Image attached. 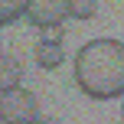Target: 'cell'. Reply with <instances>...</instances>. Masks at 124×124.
<instances>
[{"instance_id":"1","label":"cell","mask_w":124,"mask_h":124,"mask_svg":"<svg viewBox=\"0 0 124 124\" xmlns=\"http://www.w3.org/2000/svg\"><path fill=\"white\" fill-rule=\"evenodd\" d=\"M75 85L95 101L124 95V43L92 39L75 56Z\"/></svg>"},{"instance_id":"2","label":"cell","mask_w":124,"mask_h":124,"mask_svg":"<svg viewBox=\"0 0 124 124\" xmlns=\"http://www.w3.org/2000/svg\"><path fill=\"white\" fill-rule=\"evenodd\" d=\"M0 118H3V124H33L39 118L36 95L20 88V85L3 88V95H0Z\"/></svg>"},{"instance_id":"3","label":"cell","mask_w":124,"mask_h":124,"mask_svg":"<svg viewBox=\"0 0 124 124\" xmlns=\"http://www.w3.org/2000/svg\"><path fill=\"white\" fill-rule=\"evenodd\" d=\"M69 16V0H30L26 3V20L36 30H49V26H62Z\"/></svg>"},{"instance_id":"4","label":"cell","mask_w":124,"mask_h":124,"mask_svg":"<svg viewBox=\"0 0 124 124\" xmlns=\"http://www.w3.org/2000/svg\"><path fill=\"white\" fill-rule=\"evenodd\" d=\"M33 56H36L39 69H59L62 65V43H56V39H39Z\"/></svg>"},{"instance_id":"5","label":"cell","mask_w":124,"mask_h":124,"mask_svg":"<svg viewBox=\"0 0 124 124\" xmlns=\"http://www.w3.org/2000/svg\"><path fill=\"white\" fill-rule=\"evenodd\" d=\"M20 78H23V65H20L13 56H3V65H0V85H3V88H16Z\"/></svg>"},{"instance_id":"6","label":"cell","mask_w":124,"mask_h":124,"mask_svg":"<svg viewBox=\"0 0 124 124\" xmlns=\"http://www.w3.org/2000/svg\"><path fill=\"white\" fill-rule=\"evenodd\" d=\"M26 3H30V0H0V23H3V26H13L26 13Z\"/></svg>"},{"instance_id":"7","label":"cell","mask_w":124,"mask_h":124,"mask_svg":"<svg viewBox=\"0 0 124 124\" xmlns=\"http://www.w3.org/2000/svg\"><path fill=\"white\" fill-rule=\"evenodd\" d=\"M98 13V0H69V16L75 20H92Z\"/></svg>"},{"instance_id":"8","label":"cell","mask_w":124,"mask_h":124,"mask_svg":"<svg viewBox=\"0 0 124 124\" xmlns=\"http://www.w3.org/2000/svg\"><path fill=\"white\" fill-rule=\"evenodd\" d=\"M39 33H43V39H56V43H62V33H65V30H62V26H49V30H39Z\"/></svg>"},{"instance_id":"9","label":"cell","mask_w":124,"mask_h":124,"mask_svg":"<svg viewBox=\"0 0 124 124\" xmlns=\"http://www.w3.org/2000/svg\"><path fill=\"white\" fill-rule=\"evenodd\" d=\"M33 124H56V121H52V118H36Z\"/></svg>"},{"instance_id":"10","label":"cell","mask_w":124,"mask_h":124,"mask_svg":"<svg viewBox=\"0 0 124 124\" xmlns=\"http://www.w3.org/2000/svg\"><path fill=\"white\" fill-rule=\"evenodd\" d=\"M121 118H124V105H121Z\"/></svg>"}]
</instances>
